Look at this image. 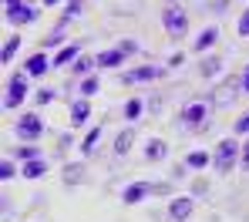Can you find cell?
<instances>
[{"label":"cell","instance_id":"obj_1","mask_svg":"<svg viewBox=\"0 0 249 222\" xmlns=\"http://www.w3.org/2000/svg\"><path fill=\"white\" fill-rule=\"evenodd\" d=\"M236 162H239V145H236L232 138H222L219 148H215V169H219V172H232Z\"/></svg>","mask_w":249,"mask_h":222},{"label":"cell","instance_id":"obj_2","mask_svg":"<svg viewBox=\"0 0 249 222\" xmlns=\"http://www.w3.org/2000/svg\"><path fill=\"white\" fill-rule=\"evenodd\" d=\"M162 20H165V31L172 34V37H182V34L189 31V17H185V10H182V7H175V3H165Z\"/></svg>","mask_w":249,"mask_h":222},{"label":"cell","instance_id":"obj_3","mask_svg":"<svg viewBox=\"0 0 249 222\" xmlns=\"http://www.w3.org/2000/svg\"><path fill=\"white\" fill-rule=\"evenodd\" d=\"M41 132H44V121L37 115H20V118H17V138L34 141V138H41Z\"/></svg>","mask_w":249,"mask_h":222},{"label":"cell","instance_id":"obj_4","mask_svg":"<svg viewBox=\"0 0 249 222\" xmlns=\"http://www.w3.org/2000/svg\"><path fill=\"white\" fill-rule=\"evenodd\" d=\"M24 98H27V85H24L20 74H14V78L7 81V98H3V104H7V108H17Z\"/></svg>","mask_w":249,"mask_h":222},{"label":"cell","instance_id":"obj_5","mask_svg":"<svg viewBox=\"0 0 249 222\" xmlns=\"http://www.w3.org/2000/svg\"><path fill=\"white\" fill-rule=\"evenodd\" d=\"M152 192H159V185H148V182H135V185H128L122 192L124 205H135V202H142L145 195H152Z\"/></svg>","mask_w":249,"mask_h":222},{"label":"cell","instance_id":"obj_6","mask_svg":"<svg viewBox=\"0 0 249 222\" xmlns=\"http://www.w3.org/2000/svg\"><path fill=\"white\" fill-rule=\"evenodd\" d=\"M178 118H182L185 125H192V128L202 125V118H206V101H192V104H185Z\"/></svg>","mask_w":249,"mask_h":222},{"label":"cell","instance_id":"obj_7","mask_svg":"<svg viewBox=\"0 0 249 222\" xmlns=\"http://www.w3.org/2000/svg\"><path fill=\"white\" fill-rule=\"evenodd\" d=\"M168 216L175 222H185L192 216V199H185V195H178V199H172V205H168Z\"/></svg>","mask_w":249,"mask_h":222},{"label":"cell","instance_id":"obj_8","mask_svg":"<svg viewBox=\"0 0 249 222\" xmlns=\"http://www.w3.org/2000/svg\"><path fill=\"white\" fill-rule=\"evenodd\" d=\"M124 57H128V54H124L122 47H115V51H101V54L94 57V64H98V68H118V64H124Z\"/></svg>","mask_w":249,"mask_h":222},{"label":"cell","instance_id":"obj_9","mask_svg":"<svg viewBox=\"0 0 249 222\" xmlns=\"http://www.w3.org/2000/svg\"><path fill=\"white\" fill-rule=\"evenodd\" d=\"M159 74H162V71H159V68H152V64H148V68H135V71H128V74H124V85H138V81H155Z\"/></svg>","mask_w":249,"mask_h":222},{"label":"cell","instance_id":"obj_10","mask_svg":"<svg viewBox=\"0 0 249 222\" xmlns=\"http://www.w3.org/2000/svg\"><path fill=\"white\" fill-rule=\"evenodd\" d=\"M165 152H168L165 141H162V138H152V141H148V148H145V158H148V162H162V158H165Z\"/></svg>","mask_w":249,"mask_h":222},{"label":"cell","instance_id":"obj_11","mask_svg":"<svg viewBox=\"0 0 249 222\" xmlns=\"http://www.w3.org/2000/svg\"><path fill=\"white\" fill-rule=\"evenodd\" d=\"M7 20H14V24H31V20H37V10H34V7H17V10L7 14Z\"/></svg>","mask_w":249,"mask_h":222},{"label":"cell","instance_id":"obj_12","mask_svg":"<svg viewBox=\"0 0 249 222\" xmlns=\"http://www.w3.org/2000/svg\"><path fill=\"white\" fill-rule=\"evenodd\" d=\"M51 64H54V61H47V54H31V61H27V74H44Z\"/></svg>","mask_w":249,"mask_h":222},{"label":"cell","instance_id":"obj_13","mask_svg":"<svg viewBox=\"0 0 249 222\" xmlns=\"http://www.w3.org/2000/svg\"><path fill=\"white\" fill-rule=\"evenodd\" d=\"M47 172V162L44 158H34V162H24V178H41Z\"/></svg>","mask_w":249,"mask_h":222},{"label":"cell","instance_id":"obj_14","mask_svg":"<svg viewBox=\"0 0 249 222\" xmlns=\"http://www.w3.org/2000/svg\"><path fill=\"white\" fill-rule=\"evenodd\" d=\"M78 54H81V47H78V44H68V47H61V51H57V57H54V64L61 68V64H68V61H74Z\"/></svg>","mask_w":249,"mask_h":222},{"label":"cell","instance_id":"obj_15","mask_svg":"<svg viewBox=\"0 0 249 222\" xmlns=\"http://www.w3.org/2000/svg\"><path fill=\"white\" fill-rule=\"evenodd\" d=\"M98 141H101V128H91V132H88V138H84V145H81V155H94Z\"/></svg>","mask_w":249,"mask_h":222},{"label":"cell","instance_id":"obj_16","mask_svg":"<svg viewBox=\"0 0 249 222\" xmlns=\"http://www.w3.org/2000/svg\"><path fill=\"white\" fill-rule=\"evenodd\" d=\"M215 37H219V31L215 27H206L202 34H199V41H196V51H206V47L215 44Z\"/></svg>","mask_w":249,"mask_h":222},{"label":"cell","instance_id":"obj_17","mask_svg":"<svg viewBox=\"0 0 249 222\" xmlns=\"http://www.w3.org/2000/svg\"><path fill=\"white\" fill-rule=\"evenodd\" d=\"M84 118H88V101H74V108H71V125H84Z\"/></svg>","mask_w":249,"mask_h":222},{"label":"cell","instance_id":"obj_18","mask_svg":"<svg viewBox=\"0 0 249 222\" xmlns=\"http://www.w3.org/2000/svg\"><path fill=\"white\" fill-rule=\"evenodd\" d=\"M131 141H135V135H131V132H122L118 138H115V152H118V155H128Z\"/></svg>","mask_w":249,"mask_h":222},{"label":"cell","instance_id":"obj_19","mask_svg":"<svg viewBox=\"0 0 249 222\" xmlns=\"http://www.w3.org/2000/svg\"><path fill=\"white\" fill-rule=\"evenodd\" d=\"M17 47H20V37H7V44H3V64L17 54Z\"/></svg>","mask_w":249,"mask_h":222},{"label":"cell","instance_id":"obj_20","mask_svg":"<svg viewBox=\"0 0 249 222\" xmlns=\"http://www.w3.org/2000/svg\"><path fill=\"white\" fill-rule=\"evenodd\" d=\"M94 91H98V74H91V78H84V81H81V94H84V98H91Z\"/></svg>","mask_w":249,"mask_h":222},{"label":"cell","instance_id":"obj_21","mask_svg":"<svg viewBox=\"0 0 249 222\" xmlns=\"http://www.w3.org/2000/svg\"><path fill=\"white\" fill-rule=\"evenodd\" d=\"M189 165H192V169H206L209 155H206V152H192V155H189Z\"/></svg>","mask_w":249,"mask_h":222},{"label":"cell","instance_id":"obj_22","mask_svg":"<svg viewBox=\"0 0 249 222\" xmlns=\"http://www.w3.org/2000/svg\"><path fill=\"white\" fill-rule=\"evenodd\" d=\"M138 115H142V101H138V98H131V101L124 104V118H138Z\"/></svg>","mask_w":249,"mask_h":222},{"label":"cell","instance_id":"obj_23","mask_svg":"<svg viewBox=\"0 0 249 222\" xmlns=\"http://www.w3.org/2000/svg\"><path fill=\"white\" fill-rule=\"evenodd\" d=\"M219 68H222V61H219V57H209L206 64H202V74H206V78H212Z\"/></svg>","mask_w":249,"mask_h":222},{"label":"cell","instance_id":"obj_24","mask_svg":"<svg viewBox=\"0 0 249 222\" xmlns=\"http://www.w3.org/2000/svg\"><path fill=\"white\" fill-rule=\"evenodd\" d=\"M222 94H219V98H215V104H229V91H232V94H236V81H229V85H222Z\"/></svg>","mask_w":249,"mask_h":222},{"label":"cell","instance_id":"obj_25","mask_svg":"<svg viewBox=\"0 0 249 222\" xmlns=\"http://www.w3.org/2000/svg\"><path fill=\"white\" fill-rule=\"evenodd\" d=\"M17 155H20L24 162H34V158H37V148H34V145H24V148H20Z\"/></svg>","mask_w":249,"mask_h":222},{"label":"cell","instance_id":"obj_26","mask_svg":"<svg viewBox=\"0 0 249 222\" xmlns=\"http://www.w3.org/2000/svg\"><path fill=\"white\" fill-rule=\"evenodd\" d=\"M91 64H94V61H88V57H78V61H74V74H84Z\"/></svg>","mask_w":249,"mask_h":222},{"label":"cell","instance_id":"obj_27","mask_svg":"<svg viewBox=\"0 0 249 222\" xmlns=\"http://www.w3.org/2000/svg\"><path fill=\"white\" fill-rule=\"evenodd\" d=\"M0 178H3V182L14 178V162H3V165H0Z\"/></svg>","mask_w":249,"mask_h":222},{"label":"cell","instance_id":"obj_28","mask_svg":"<svg viewBox=\"0 0 249 222\" xmlns=\"http://www.w3.org/2000/svg\"><path fill=\"white\" fill-rule=\"evenodd\" d=\"M51 98H54V91H51V88H41V91H37V104H47Z\"/></svg>","mask_w":249,"mask_h":222},{"label":"cell","instance_id":"obj_29","mask_svg":"<svg viewBox=\"0 0 249 222\" xmlns=\"http://www.w3.org/2000/svg\"><path fill=\"white\" fill-rule=\"evenodd\" d=\"M239 34L249 37V7H246V14H243V20H239Z\"/></svg>","mask_w":249,"mask_h":222},{"label":"cell","instance_id":"obj_30","mask_svg":"<svg viewBox=\"0 0 249 222\" xmlns=\"http://www.w3.org/2000/svg\"><path fill=\"white\" fill-rule=\"evenodd\" d=\"M236 132H249V111L239 118V121H236Z\"/></svg>","mask_w":249,"mask_h":222},{"label":"cell","instance_id":"obj_31","mask_svg":"<svg viewBox=\"0 0 249 222\" xmlns=\"http://www.w3.org/2000/svg\"><path fill=\"white\" fill-rule=\"evenodd\" d=\"M17 7H24V0H7V14H10V10H17Z\"/></svg>","mask_w":249,"mask_h":222},{"label":"cell","instance_id":"obj_32","mask_svg":"<svg viewBox=\"0 0 249 222\" xmlns=\"http://www.w3.org/2000/svg\"><path fill=\"white\" fill-rule=\"evenodd\" d=\"M243 169H249V141L243 145Z\"/></svg>","mask_w":249,"mask_h":222},{"label":"cell","instance_id":"obj_33","mask_svg":"<svg viewBox=\"0 0 249 222\" xmlns=\"http://www.w3.org/2000/svg\"><path fill=\"white\" fill-rule=\"evenodd\" d=\"M243 91L249 94V68H246V74H243Z\"/></svg>","mask_w":249,"mask_h":222},{"label":"cell","instance_id":"obj_34","mask_svg":"<svg viewBox=\"0 0 249 222\" xmlns=\"http://www.w3.org/2000/svg\"><path fill=\"white\" fill-rule=\"evenodd\" d=\"M81 10V0H71V14H78Z\"/></svg>","mask_w":249,"mask_h":222},{"label":"cell","instance_id":"obj_35","mask_svg":"<svg viewBox=\"0 0 249 222\" xmlns=\"http://www.w3.org/2000/svg\"><path fill=\"white\" fill-rule=\"evenodd\" d=\"M44 3H57V0H44Z\"/></svg>","mask_w":249,"mask_h":222}]
</instances>
